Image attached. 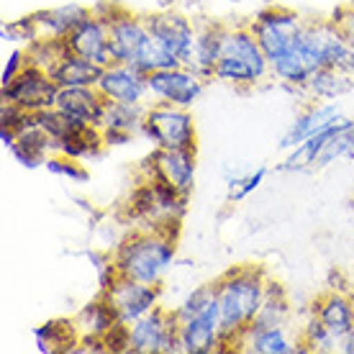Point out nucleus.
<instances>
[{
  "label": "nucleus",
  "mask_w": 354,
  "mask_h": 354,
  "mask_svg": "<svg viewBox=\"0 0 354 354\" xmlns=\"http://www.w3.org/2000/svg\"><path fill=\"white\" fill-rule=\"evenodd\" d=\"M352 46L344 31L331 21H303L290 49L272 62V77L285 88L301 90L321 67H342Z\"/></svg>",
  "instance_id": "1"
},
{
  "label": "nucleus",
  "mask_w": 354,
  "mask_h": 354,
  "mask_svg": "<svg viewBox=\"0 0 354 354\" xmlns=\"http://www.w3.org/2000/svg\"><path fill=\"white\" fill-rule=\"evenodd\" d=\"M213 285L223 326L218 352H239L241 334L265 303L267 272L259 265H239L226 270Z\"/></svg>",
  "instance_id": "2"
},
{
  "label": "nucleus",
  "mask_w": 354,
  "mask_h": 354,
  "mask_svg": "<svg viewBox=\"0 0 354 354\" xmlns=\"http://www.w3.org/2000/svg\"><path fill=\"white\" fill-rule=\"evenodd\" d=\"M177 259V241L147 226H133L113 249L118 274L147 285H162Z\"/></svg>",
  "instance_id": "3"
},
{
  "label": "nucleus",
  "mask_w": 354,
  "mask_h": 354,
  "mask_svg": "<svg viewBox=\"0 0 354 354\" xmlns=\"http://www.w3.org/2000/svg\"><path fill=\"white\" fill-rule=\"evenodd\" d=\"M272 77V64L257 36L249 26H229L223 39L221 59L216 64L213 80L231 85L236 90H252Z\"/></svg>",
  "instance_id": "4"
},
{
  "label": "nucleus",
  "mask_w": 354,
  "mask_h": 354,
  "mask_svg": "<svg viewBox=\"0 0 354 354\" xmlns=\"http://www.w3.org/2000/svg\"><path fill=\"white\" fill-rule=\"evenodd\" d=\"M142 136L160 149H198V129L190 108L149 103Z\"/></svg>",
  "instance_id": "5"
},
{
  "label": "nucleus",
  "mask_w": 354,
  "mask_h": 354,
  "mask_svg": "<svg viewBox=\"0 0 354 354\" xmlns=\"http://www.w3.org/2000/svg\"><path fill=\"white\" fill-rule=\"evenodd\" d=\"M133 354H183L180 344V319L175 308H157L131 324Z\"/></svg>",
  "instance_id": "6"
},
{
  "label": "nucleus",
  "mask_w": 354,
  "mask_h": 354,
  "mask_svg": "<svg viewBox=\"0 0 354 354\" xmlns=\"http://www.w3.org/2000/svg\"><path fill=\"white\" fill-rule=\"evenodd\" d=\"M147 28H149L151 39L169 54L175 57L180 64H190L193 59V44L198 26L193 24V18L180 13L175 8H160L154 13L144 16Z\"/></svg>",
  "instance_id": "7"
},
{
  "label": "nucleus",
  "mask_w": 354,
  "mask_h": 354,
  "mask_svg": "<svg viewBox=\"0 0 354 354\" xmlns=\"http://www.w3.org/2000/svg\"><path fill=\"white\" fill-rule=\"evenodd\" d=\"M247 26L257 36L259 46L265 49L267 59L272 64L274 59H280L290 49L292 39L303 26V18L285 6H270V8L259 10Z\"/></svg>",
  "instance_id": "8"
},
{
  "label": "nucleus",
  "mask_w": 354,
  "mask_h": 354,
  "mask_svg": "<svg viewBox=\"0 0 354 354\" xmlns=\"http://www.w3.org/2000/svg\"><path fill=\"white\" fill-rule=\"evenodd\" d=\"M147 80H149V103H169L177 108H193L205 90V77H201L187 64L149 72Z\"/></svg>",
  "instance_id": "9"
},
{
  "label": "nucleus",
  "mask_w": 354,
  "mask_h": 354,
  "mask_svg": "<svg viewBox=\"0 0 354 354\" xmlns=\"http://www.w3.org/2000/svg\"><path fill=\"white\" fill-rule=\"evenodd\" d=\"M198 175V154L195 149H160L154 147L149 157L139 165V177L147 180H165L180 193L190 195Z\"/></svg>",
  "instance_id": "10"
},
{
  "label": "nucleus",
  "mask_w": 354,
  "mask_h": 354,
  "mask_svg": "<svg viewBox=\"0 0 354 354\" xmlns=\"http://www.w3.org/2000/svg\"><path fill=\"white\" fill-rule=\"evenodd\" d=\"M57 95H59V85L52 80L49 72L39 70L34 64H26L16 80L3 85V90H0L3 103H13V106L24 108L28 113L54 108L57 106Z\"/></svg>",
  "instance_id": "11"
},
{
  "label": "nucleus",
  "mask_w": 354,
  "mask_h": 354,
  "mask_svg": "<svg viewBox=\"0 0 354 354\" xmlns=\"http://www.w3.org/2000/svg\"><path fill=\"white\" fill-rule=\"evenodd\" d=\"M100 292L113 303L115 313L124 324H133V321L144 319L157 306H162L160 285L139 283V280H131V277H124V274H118L113 283L103 288Z\"/></svg>",
  "instance_id": "12"
},
{
  "label": "nucleus",
  "mask_w": 354,
  "mask_h": 354,
  "mask_svg": "<svg viewBox=\"0 0 354 354\" xmlns=\"http://www.w3.org/2000/svg\"><path fill=\"white\" fill-rule=\"evenodd\" d=\"M97 90L106 100L113 103H133V106H147L149 103V80L147 72H142L133 64L111 62L103 67V75L97 80Z\"/></svg>",
  "instance_id": "13"
},
{
  "label": "nucleus",
  "mask_w": 354,
  "mask_h": 354,
  "mask_svg": "<svg viewBox=\"0 0 354 354\" xmlns=\"http://www.w3.org/2000/svg\"><path fill=\"white\" fill-rule=\"evenodd\" d=\"M108 28H111V54H113V62H139L144 49L151 41V34L149 28H147L144 16H136V13L126 8Z\"/></svg>",
  "instance_id": "14"
},
{
  "label": "nucleus",
  "mask_w": 354,
  "mask_h": 354,
  "mask_svg": "<svg viewBox=\"0 0 354 354\" xmlns=\"http://www.w3.org/2000/svg\"><path fill=\"white\" fill-rule=\"evenodd\" d=\"M342 118V111H339L337 100H308L303 111L295 118L292 124L288 126V131L283 133L280 139V149L290 151L295 149L298 144H303L306 139H310L313 133L324 131L326 126L337 124Z\"/></svg>",
  "instance_id": "15"
},
{
  "label": "nucleus",
  "mask_w": 354,
  "mask_h": 354,
  "mask_svg": "<svg viewBox=\"0 0 354 354\" xmlns=\"http://www.w3.org/2000/svg\"><path fill=\"white\" fill-rule=\"evenodd\" d=\"M221 310L218 301H213L203 313H198L193 319L180 321V344L183 354H213L218 352L221 342Z\"/></svg>",
  "instance_id": "16"
},
{
  "label": "nucleus",
  "mask_w": 354,
  "mask_h": 354,
  "mask_svg": "<svg viewBox=\"0 0 354 354\" xmlns=\"http://www.w3.org/2000/svg\"><path fill=\"white\" fill-rule=\"evenodd\" d=\"M64 44H67V49L72 54L85 57L90 62L100 64V67H108V64L113 62V54H111V28H108L106 21H100L93 13L64 39Z\"/></svg>",
  "instance_id": "17"
},
{
  "label": "nucleus",
  "mask_w": 354,
  "mask_h": 354,
  "mask_svg": "<svg viewBox=\"0 0 354 354\" xmlns=\"http://www.w3.org/2000/svg\"><path fill=\"white\" fill-rule=\"evenodd\" d=\"M108 100L97 88H59L57 111L88 126H103Z\"/></svg>",
  "instance_id": "18"
},
{
  "label": "nucleus",
  "mask_w": 354,
  "mask_h": 354,
  "mask_svg": "<svg viewBox=\"0 0 354 354\" xmlns=\"http://www.w3.org/2000/svg\"><path fill=\"white\" fill-rule=\"evenodd\" d=\"M310 313H313L339 342L354 328V298L349 292L326 290L324 295H319V298L313 301Z\"/></svg>",
  "instance_id": "19"
},
{
  "label": "nucleus",
  "mask_w": 354,
  "mask_h": 354,
  "mask_svg": "<svg viewBox=\"0 0 354 354\" xmlns=\"http://www.w3.org/2000/svg\"><path fill=\"white\" fill-rule=\"evenodd\" d=\"M301 339L290 334L288 324L283 326H254L249 324L239 339V352L247 354H295Z\"/></svg>",
  "instance_id": "20"
},
{
  "label": "nucleus",
  "mask_w": 354,
  "mask_h": 354,
  "mask_svg": "<svg viewBox=\"0 0 354 354\" xmlns=\"http://www.w3.org/2000/svg\"><path fill=\"white\" fill-rule=\"evenodd\" d=\"M226 28L229 26H223V24H201V26H198L195 44H193V59H190L187 67H193V70L198 72L201 77H205V80H213L216 64L221 59Z\"/></svg>",
  "instance_id": "21"
},
{
  "label": "nucleus",
  "mask_w": 354,
  "mask_h": 354,
  "mask_svg": "<svg viewBox=\"0 0 354 354\" xmlns=\"http://www.w3.org/2000/svg\"><path fill=\"white\" fill-rule=\"evenodd\" d=\"M93 10L88 6H80V3H67V6H59V8H44L31 13L36 21V28H39V36H49V39H67V36L80 26L82 21L90 16Z\"/></svg>",
  "instance_id": "22"
},
{
  "label": "nucleus",
  "mask_w": 354,
  "mask_h": 354,
  "mask_svg": "<svg viewBox=\"0 0 354 354\" xmlns=\"http://www.w3.org/2000/svg\"><path fill=\"white\" fill-rule=\"evenodd\" d=\"M52 80L59 88H97V80L103 75V67L90 62L85 57L67 52L59 62L52 67Z\"/></svg>",
  "instance_id": "23"
},
{
  "label": "nucleus",
  "mask_w": 354,
  "mask_h": 354,
  "mask_svg": "<svg viewBox=\"0 0 354 354\" xmlns=\"http://www.w3.org/2000/svg\"><path fill=\"white\" fill-rule=\"evenodd\" d=\"M106 147V139H103V129L100 126H88L80 124L75 126L70 133H64L62 139H57V149L64 157H72V160H93V157H100Z\"/></svg>",
  "instance_id": "24"
},
{
  "label": "nucleus",
  "mask_w": 354,
  "mask_h": 354,
  "mask_svg": "<svg viewBox=\"0 0 354 354\" xmlns=\"http://www.w3.org/2000/svg\"><path fill=\"white\" fill-rule=\"evenodd\" d=\"M354 90V77H349L342 67H321L310 75L298 93L308 100H337Z\"/></svg>",
  "instance_id": "25"
},
{
  "label": "nucleus",
  "mask_w": 354,
  "mask_h": 354,
  "mask_svg": "<svg viewBox=\"0 0 354 354\" xmlns=\"http://www.w3.org/2000/svg\"><path fill=\"white\" fill-rule=\"evenodd\" d=\"M36 349L39 352H75L80 344V331L75 319H52L34 328Z\"/></svg>",
  "instance_id": "26"
},
{
  "label": "nucleus",
  "mask_w": 354,
  "mask_h": 354,
  "mask_svg": "<svg viewBox=\"0 0 354 354\" xmlns=\"http://www.w3.org/2000/svg\"><path fill=\"white\" fill-rule=\"evenodd\" d=\"M118 313H115L113 303L108 301L106 295L100 292V298L95 301L85 303L80 310H77V316H75V324H77V331H80V339L82 337H106L108 331L118 324Z\"/></svg>",
  "instance_id": "27"
},
{
  "label": "nucleus",
  "mask_w": 354,
  "mask_h": 354,
  "mask_svg": "<svg viewBox=\"0 0 354 354\" xmlns=\"http://www.w3.org/2000/svg\"><path fill=\"white\" fill-rule=\"evenodd\" d=\"M339 160L354 162V121H349L344 115L331 126V133H328L326 144L316 160V169H324Z\"/></svg>",
  "instance_id": "28"
},
{
  "label": "nucleus",
  "mask_w": 354,
  "mask_h": 354,
  "mask_svg": "<svg viewBox=\"0 0 354 354\" xmlns=\"http://www.w3.org/2000/svg\"><path fill=\"white\" fill-rule=\"evenodd\" d=\"M121 211H124L126 221H131L133 226H142V223L160 216V203H157V193H154L151 180L139 177V183L133 185V190L126 195Z\"/></svg>",
  "instance_id": "29"
},
{
  "label": "nucleus",
  "mask_w": 354,
  "mask_h": 354,
  "mask_svg": "<svg viewBox=\"0 0 354 354\" xmlns=\"http://www.w3.org/2000/svg\"><path fill=\"white\" fill-rule=\"evenodd\" d=\"M290 301H288V290L283 283H277L272 277H267V290H265V303L259 313L254 316V326H283L290 321Z\"/></svg>",
  "instance_id": "30"
},
{
  "label": "nucleus",
  "mask_w": 354,
  "mask_h": 354,
  "mask_svg": "<svg viewBox=\"0 0 354 354\" xmlns=\"http://www.w3.org/2000/svg\"><path fill=\"white\" fill-rule=\"evenodd\" d=\"M267 172H270L267 167H247L241 162L229 165V167L223 169V180H226V193H229L231 203L247 201L249 195L265 183Z\"/></svg>",
  "instance_id": "31"
},
{
  "label": "nucleus",
  "mask_w": 354,
  "mask_h": 354,
  "mask_svg": "<svg viewBox=\"0 0 354 354\" xmlns=\"http://www.w3.org/2000/svg\"><path fill=\"white\" fill-rule=\"evenodd\" d=\"M149 106V103H147ZM147 106H133V103H113L108 100L106 115H103V126L100 129H118V131L142 133L144 115Z\"/></svg>",
  "instance_id": "32"
},
{
  "label": "nucleus",
  "mask_w": 354,
  "mask_h": 354,
  "mask_svg": "<svg viewBox=\"0 0 354 354\" xmlns=\"http://www.w3.org/2000/svg\"><path fill=\"white\" fill-rule=\"evenodd\" d=\"M67 52H70V49H67V44H64L62 39H49V36H39V39H34V41L26 46L28 64H34V67L46 70V72H52L54 64L59 62Z\"/></svg>",
  "instance_id": "33"
},
{
  "label": "nucleus",
  "mask_w": 354,
  "mask_h": 354,
  "mask_svg": "<svg viewBox=\"0 0 354 354\" xmlns=\"http://www.w3.org/2000/svg\"><path fill=\"white\" fill-rule=\"evenodd\" d=\"M301 342L306 346H308L310 352H319V354H324V352H339V339L328 331L324 324H321L313 313H310V319L303 324V328H301Z\"/></svg>",
  "instance_id": "34"
},
{
  "label": "nucleus",
  "mask_w": 354,
  "mask_h": 354,
  "mask_svg": "<svg viewBox=\"0 0 354 354\" xmlns=\"http://www.w3.org/2000/svg\"><path fill=\"white\" fill-rule=\"evenodd\" d=\"M216 301V285H198V288H193V290L187 292L185 298L180 301V306L175 308V316L180 321H187L193 319V316H198V313H203L211 303Z\"/></svg>",
  "instance_id": "35"
},
{
  "label": "nucleus",
  "mask_w": 354,
  "mask_h": 354,
  "mask_svg": "<svg viewBox=\"0 0 354 354\" xmlns=\"http://www.w3.org/2000/svg\"><path fill=\"white\" fill-rule=\"evenodd\" d=\"M44 167L57 177H67L70 183H88V177H90L88 167H85L80 160L64 157V154H59V151H54V154L46 157Z\"/></svg>",
  "instance_id": "36"
},
{
  "label": "nucleus",
  "mask_w": 354,
  "mask_h": 354,
  "mask_svg": "<svg viewBox=\"0 0 354 354\" xmlns=\"http://www.w3.org/2000/svg\"><path fill=\"white\" fill-rule=\"evenodd\" d=\"M3 36H6V41H21V44L28 46L34 39H39V28H36L34 16L18 18L13 24H6L3 26Z\"/></svg>",
  "instance_id": "37"
},
{
  "label": "nucleus",
  "mask_w": 354,
  "mask_h": 354,
  "mask_svg": "<svg viewBox=\"0 0 354 354\" xmlns=\"http://www.w3.org/2000/svg\"><path fill=\"white\" fill-rule=\"evenodd\" d=\"M106 349L111 354H121V352H131V324H124V321H118L111 331H108L106 337Z\"/></svg>",
  "instance_id": "38"
},
{
  "label": "nucleus",
  "mask_w": 354,
  "mask_h": 354,
  "mask_svg": "<svg viewBox=\"0 0 354 354\" xmlns=\"http://www.w3.org/2000/svg\"><path fill=\"white\" fill-rule=\"evenodd\" d=\"M28 64L26 49H10L8 57H6V67H3V75H0V85H8L21 75V70Z\"/></svg>",
  "instance_id": "39"
},
{
  "label": "nucleus",
  "mask_w": 354,
  "mask_h": 354,
  "mask_svg": "<svg viewBox=\"0 0 354 354\" xmlns=\"http://www.w3.org/2000/svg\"><path fill=\"white\" fill-rule=\"evenodd\" d=\"M331 21L344 31L346 41H349V46L354 49V3L342 6V8L334 10V13H331Z\"/></svg>",
  "instance_id": "40"
},
{
  "label": "nucleus",
  "mask_w": 354,
  "mask_h": 354,
  "mask_svg": "<svg viewBox=\"0 0 354 354\" xmlns=\"http://www.w3.org/2000/svg\"><path fill=\"white\" fill-rule=\"evenodd\" d=\"M90 10H93V16H97L100 21H106L108 26H111V24H113L115 18L121 16L126 8L121 6V3H115V0H100V3H95Z\"/></svg>",
  "instance_id": "41"
},
{
  "label": "nucleus",
  "mask_w": 354,
  "mask_h": 354,
  "mask_svg": "<svg viewBox=\"0 0 354 354\" xmlns=\"http://www.w3.org/2000/svg\"><path fill=\"white\" fill-rule=\"evenodd\" d=\"M136 133L129 131H118V129H103V139H106V147H126V144L133 142Z\"/></svg>",
  "instance_id": "42"
},
{
  "label": "nucleus",
  "mask_w": 354,
  "mask_h": 354,
  "mask_svg": "<svg viewBox=\"0 0 354 354\" xmlns=\"http://www.w3.org/2000/svg\"><path fill=\"white\" fill-rule=\"evenodd\" d=\"M328 290H339V292H349L346 290V277L342 274V270H331L326 277Z\"/></svg>",
  "instance_id": "43"
},
{
  "label": "nucleus",
  "mask_w": 354,
  "mask_h": 354,
  "mask_svg": "<svg viewBox=\"0 0 354 354\" xmlns=\"http://www.w3.org/2000/svg\"><path fill=\"white\" fill-rule=\"evenodd\" d=\"M339 352L342 354H354V328L346 334L342 342H339Z\"/></svg>",
  "instance_id": "44"
},
{
  "label": "nucleus",
  "mask_w": 354,
  "mask_h": 354,
  "mask_svg": "<svg viewBox=\"0 0 354 354\" xmlns=\"http://www.w3.org/2000/svg\"><path fill=\"white\" fill-rule=\"evenodd\" d=\"M342 70H344L346 75H349V77H354V49L349 52V57L344 59V64H342Z\"/></svg>",
  "instance_id": "45"
},
{
  "label": "nucleus",
  "mask_w": 354,
  "mask_h": 354,
  "mask_svg": "<svg viewBox=\"0 0 354 354\" xmlns=\"http://www.w3.org/2000/svg\"><path fill=\"white\" fill-rule=\"evenodd\" d=\"M190 3H193V0H190Z\"/></svg>",
  "instance_id": "46"
}]
</instances>
